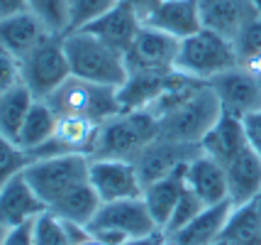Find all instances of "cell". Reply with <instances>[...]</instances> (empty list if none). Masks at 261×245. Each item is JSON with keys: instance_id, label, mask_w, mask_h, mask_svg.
Instances as JSON below:
<instances>
[{"instance_id": "cell-1", "label": "cell", "mask_w": 261, "mask_h": 245, "mask_svg": "<svg viewBox=\"0 0 261 245\" xmlns=\"http://www.w3.org/2000/svg\"><path fill=\"white\" fill-rule=\"evenodd\" d=\"M64 47H66L68 66L73 76H81L86 81L102 83L120 88L127 79L125 54L120 49L110 47L95 37L88 30H68L64 35Z\"/></svg>"}, {"instance_id": "cell-2", "label": "cell", "mask_w": 261, "mask_h": 245, "mask_svg": "<svg viewBox=\"0 0 261 245\" xmlns=\"http://www.w3.org/2000/svg\"><path fill=\"white\" fill-rule=\"evenodd\" d=\"M159 138V120L151 110H120L100 123V132L91 160H127L135 162L149 142Z\"/></svg>"}, {"instance_id": "cell-3", "label": "cell", "mask_w": 261, "mask_h": 245, "mask_svg": "<svg viewBox=\"0 0 261 245\" xmlns=\"http://www.w3.org/2000/svg\"><path fill=\"white\" fill-rule=\"evenodd\" d=\"M239 66V57L234 52L232 39L217 35L213 30H198L195 35L178 42L176 54V71L195 79V81H210L225 71Z\"/></svg>"}, {"instance_id": "cell-4", "label": "cell", "mask_w": 261, "mask_h": 245, "mask_svg": "<svg viewBox=\"0 0 261 245\" xmlns=\"http://www.w3.org/2000/svg\"><path fill=\"white\" fill-rule=\"evenodd\" d=\"M88 169H91V157L79 154V152H64V154H49V157H37L24 167V179L30 187L37 191V196L46 204H57L68 191L88 182Z\"/></svg>"}, {"instance_id": "cell-5", "label": "cell", "mask_w": 261, "mask_h": 245, "mask_svg": "<svg viewBox=\"0 0 261 245\" xmlns=\"http://www.w3.org/2000/svg\"><path fill=\"white\" fill-rule=\"evenodd\" d=\"M44 101L51 105L57 116H83L95 123H105L122 110L117 88L86 81L73 74Z\"/></svg>"}, {"instance_id": "cell-6", "label": "cell", "mask_w": 261, "mask_h": 245, "mask_svg": "<svg viewBox=\"0 0 261 245\" xmlns=\"http://www.w3.org/2000/svg\"><path fill=\"white\" fill-rule=\"evenodd\" d=\"M20 61H22V83L34 98H49L71 76L64 35L46 37L39 47H34Z\"/></svg>"}, {"instance_id": "cell-7", "label": "cell", "mask_w": 261, "mask_h": 245, "mask_svg": "<svg viewBox=\"0 0 261 245\" xmlns=\"http://www.w3.org/2000/svg\"><path fill=\"white\" fill-rule=\"evenodd\" d=\"M88 231L115 233L120 238H142V235H151V233H164L156 226V221H154L151 211L147 209L144 196L100 204L98 213L88 223Z\"/></svg>"}, {"instance_id": "cell-8", "label": "cell", "mask_w": 261, "mask_h": 245, "mask_svg": "<svg viewBox=\"0 0 261 245\" xmlns=\"http://www.w3.org/2000/svg\"><path fill=\"white\" fill-rule=\"evenodd\" d=\"M178 42L181 39L144 23L132 39L129 49L125 52L127 74H171V71H176Z\"/></svg>"}, {"instance_id": "cell-9", "label": "cell", "mask_w": 261, "mask_h": 245, "mask_svg": "<svg viewBox=\"0 0 261 245\" xmlns=\"http://www.w3.org/2000/svg\"><path fill=\"white\" fill-rule=\"evenodd\" d=\"M198 152H200V145H188V142L156 138L154 142H149L147 147L139 152V157L135 160L137 174L142 179V184L149 187V184L159 182L164 176L173 174L176 169H181L183 164L191 162Z\"/></svg>"}, {"instance_id": "cell-10", "label": "cell", "mask_w": 261, "mask_h": 245, "mask_svg": "<svg viewBox=\"0 0 261 245\" xmlns=\"http://www.w3.org/2000/svg\"><path fill=\"white\" fill-rule=\"evenodd\" d=\"M88 182L102 204L120 201V198H137L144 194V184L137 174L135 162L127 160H91Z\"/></svg>"}, {"instance_id": "cell-11", "label": "cell", "mask_w": 261, "mask_h": 245, "mask_svg": "<svg viewBox=\"0 0 261 245\" xmlns=\"http://www.w3.org/2000/svg\"><path fill=\"white\" fill-rule=\"evenodd\" d=\"M207 83L213 86V91L220 98L222 113H229V116H237L244 120L247 116L256 113L261 108V83L242 66L225 71L215 79H210Z\"/></svg>"}, {"instance_id": "cell-12", "label": "cell", "mask_w": 261, "mask_h": 245, "mask_svg": "<svg viewBox=\"0 0 261 245\" xmlns=\"http://www.w3.org/2000/svg\"><path fill=\"white\" fill-rule=\"evenodd\" d=\"M100 132V123L83 116H59L54 138L42 145L39 150L30 152V157H49V154H64V152H79V154H93L95 140Z\"/></svg>"}, {"instance_id": "cell-13", "label": "cell", "mask_w": 261, "mask_h": 245, "mask_svg": "<svg viewBox=\"0 0 261 245\" xmlns=\"http://www.w3.org/2000/svg\"><path fill=\"white\" fill-rule=\"evenodd\" d=\"M46 37H51V32L30 8L0 15V47L12 52L17 59L27 57Z\"/></svg>"}, {"instance_id": "cell-14", "label": "cell", "mask_w": 261, "mask_h": 245, "mask_svg": "<svg viewBox=\"0 0 261 245\" xmlns=\"http://www.w3.org/2000/svg\"><path fill=\"white\" fill-rule=\"evenodd\" d=\"M44 211L46 204L37 196V191L30 187L24 174L12 176L10 182L0 189V226L8 228V231L34 221Z\"/></svg>"}, {"instance_id": "cell-15", "label": "cell", "mask_w": 261, "mask_h": 245, "mask_svg": "<svg viewBox=\"0 0 261 245\" xmlns=\"http://www.w3.org/2000/svg\"><path fill=\"white\" fill-rule=\"evenodd\" d=\"M198 3L205 30H213L232 42L254 17H259L251 0H198Z\"/></svg>"}, {"instance_id": "cell-16", "label": "cell", "mask_w": 261, "mask_h": 245, "mask_svg": "<svg viewBox=\"0 0 261 245\" xmlns=\"http://www.w3.org/2000/svg\"><path fill=\"white\" fill-rule=\"evenodd\" d=\"M186 184H188V189H193L195 194L200 196V201H203L205 206H215V204L229 201L225 164L213 160L203 150L186 164Z\"/></svg>"}, {"instance_id": "cell-17", "label": "cell", "mask_w": 261, "mask_h": 245, "mask_svg": "<svg viewBox=\"0 0 261 245\" xmlns=\"http://www.w3.org/2000/svg\"><path fill=\"white\" fill-rule=\"evenodd\" d=\"M225 174H227L232 206L249 204L261 191V154L251 145H247L239 154H234L225 164Z\"/></svg>"}, {"instance_id": "cell-18", "label": "cell", "mask_w": 261, "mask_h": 245, "mask_svg": "<svg viewBox=\"0 0 261 245\" xmlns=\"http://www.w3.org/2000/svg\"><path fill=\"white\" fill-rule=\"evenodd\" d=\"M142 25H144V20L127 3L120 0L110 12L100 15L98 20H93L91 25H86L81 30H88L95 37H100L102 42H108L110 47L120 49L125 54L129 49V44H132V39L137 37V32L142 30Z\"/></svg>"}, {"instance_id": "cell-19", "label": "cell", "mask_w": 261, "mask_h": 245, "mask_svg": "<svg viewBox=\"0 0 261 245\" xmlns=\"http://www.w3.org/2000/svg\"><path fill=\"white\" fill-rule=\"evenodd\" d=\"M147 25L176 39H186L195 35L198 30H203L200 3L198 0H161L156 10L147 17Z\"/></svg>"}, {"instance_id": "cell-20", "label": "cell", "mask_w": 261, "mask_h": 245, "mask_svg": "<svg viewBox=\"0 0 261 245\" xmlns=\"http://www.w3.org/2000/svg\"><path fill=\"white\" fill-rule=\"evenodd\" d=\"M247 145H249V138L244 130V120L237 116H229V113H222L220 120L210 128V132L200 140V150L205 154H210L213 160H217L220 164H227Z\"/></svg>"}, {"instance_id": "cell-21", "label": "cell", "mask_w": 261, "mask_h": 245, "mask_svg": "<svg viewBox=\"0 0 261 245\" xmlns=\"http://www.w3.org/2000/svg\"><path fill=\"white\" fill-rule=\"evenodd\" d=\"M232 201H222L215 206H205L191 223H186L181 231L171 233L169 238L176 245H210L220 240L222 228L227 223L229 213H232Z\"/></svg>"}, {"instance_id": "cell-22", "label": "cell", "mask_w": 261, "mask_h": 245, "mask_svg": "<svg viewBox=\"0 0 261 245\" xmlns=\"http://www.w3.org/2000/svg\"><path fill=\"white\" fill-rule=\"evenodd\" d=\"M176 76V71L171 74H127L125 83L117 88V98L122 110H142L149 108L159 98L171 79Z\"/></svg>"}, {"instance_id": "cell-23", "label": "cell", "mask_w": 261, "mask_h": 245, "mask_svg": "<svg viewBox=\"0 0 261 245\" xmlns=\"http://www.w3.org/2000/svg\"><path fill=\"white\" fill-rule=\"evenodd\" d=\"M183 189H186V164H183L181 169H176L173 174L164 176L159 182L144 187L142 196H144L147 209L151 211V216H154V221H156V226H159L161 231L166 228V223H169L171 213H173L178 198H181Z\"/></svg>"}, {"instance_id": "cell-24", "label": "cell", "mask_w": 261, "mask_h": 245, "mask_svg": "<svg viewBox=\"0 0 261 245\" xmlns=\"http://www.w3.org/2000/svg\"><path fill=\"white\" fill-rule=\"evenodd\" d=\"M100 196L95 194V189L91 187V182L76 187L73 191H68L66 196H61L57 204H51L49 211L59 216L61 221L79 223V226H88L93 221V216L100 209Z\"/></svg>"}, {"instance_id": "cell-25", "label": "cell", "mask_w": 261, "mask_h": 245, "mask_svg": "<svg viewBox=\"0 0 261 245\" xmlns=\"http://www.w3.org/2000/svg\"><path fill=\"white\" fill-rule=\"evenodd\" d=\"M57 123H59V116L51 110V105L46 103L44 98H37L32 103V108H30L27 118H24V125H22V130H20L17 142H20L27 152L39 150L42 145H46V142L54 138Z\"/></svg>"}, {"instance_id": "cell-26", "label": "cell", "mask_w": 261, "mask_h": 245, "mask_svg": "<svg viewBox=\"0 0 261 245\" xmlns=\"http://www.w3.org/2000/svg\"><path fill=\"white\" fill-rule=\"evenodd\" d=\"M37 101L30 88L20 83L10 91L0 94V132L10 140H17L20 138V130L24 125V118L30 113L32 103Z\"/></svg>"}, {"instance_id": "cell-27", "label": "cell", "mask_w": 261, "mask_h": 245, "mask_svg": "<svg viewBox=\"0 0 261 245\" xmlns=\"http://www.w3.org/2000/svg\"><path fill=\"white\" fill-rule=\"evenodd\" d=\"M220 240L229 245H261V221L251 201L232 209Z\"/></svg>"}, {"instance_id": "cell-28", "label": "cell", "mask_w": 261, "mask_h": 245, "mask_svg": "<svg viewBox=\"0 0 261 245\" xmlns=\"http://www.w3.org/2000/svg\"><path fill=\"white\" fill-rule=\"evenodd\" d=\"M27 8L46 25L51 35H66L71 30V0H30Z\"/></svg>"}, {"instance_id": "cell-29", "label": "cell", "mask_w": 261, "mask_h": 245, "mask_svg": "<svg viewBox=\"0 0 261 245\" xmlns=\"http://www.w3.org/2000/svg\"><path fill=\"white\" fill-rule=\"evenodd\" d=\"M30 162H32L30 152L17 140H10L0 132V189L5 187L12 176L22 174Z\"/></svg>"}, {"instance_id": "cell-30", "label": "cell", "mask_w": 261, "mask_h": 245, "mask_svg": "<svg viewBox=\"0 0 261 245\" xmlns=\"http://www.w3.org/2000/svg\"><path fill=\"white\" fill-rule=\"evenodd\" d=\"M32 238L34 245H71L66 223L59 216H54L49 209L32 221Z\"/></svg>"}, {"instance_id": "cell-31", "label": "cell", "mask_w": 261, "mask_h": 245, "mask_svg": "<svg viewBox=\"0 0 261 245\" xmlns=\"http://www.w3.org/2000/svg\"><path fill=\"white\" fill-rule=\"evenodd\" d=\"M203 209H205V204L200 201V196L195 194L193 189H188V184H186L181 198H178V204H176V209H173L169 223H166V228H164V235H171V233H176V231H181L183 226L193 221Z\"/></svg>"}, {"instance_id": "cell-32", "label": "cell", "mask_w": 261, "mask_h": 245, "mask_svg": "<svg viewBox=\"0 0 261 245\" xmlns=\"http://www.w3.org/2000/svg\"><path fill=\"white\" fill-rule=\"evenodd\" d=\"M120 0H71V30H81L110 12Z\"/></svg>"}, {"instance_id": "cell-33", "label": "cell", "mask_w": 261, "mask_h": 245, "mask_svg": "<svg viewBox=\"0 0 261 245\" xmlns=\"http://www.w3.org/2000/svg\"><path fill=\"white\" fill-rule=\"evenodd\" d=\"M234 52H237L239 61H244V59L254 57V54H259L261 52V15L259 17H254L237 37H234Z\"/></svg>"}, {"instance_id": "cell-34", "label": "cell", "mask_w": 261, "mask_h": 245, "mask_svg": "<svg viewBox=\"0 0 261 245\" xmlns=\"http://www.w3.org/2000/svg\"><path fill=\"white\" fill-rule=\"evenodd\" d=\"M22 83V61L12 52L0 47V94Z\"/></svg>"}, {"instance_id": "cell-35", "label": "cell", "mask_w": 261, "mask_h": 245, "mask_svg": "<svg viewBox=\"0 0 261 245\" xmlns=\"http://www.w3.org/2000/svg\"><path fill=\"white\" fill-rule=\"evenodd\" d=\"M64 223H66L71 245H110L108 240H102L100 235L88 231V226H79V223H68V221H64Z\"/></svg>"}, {"instance_id": "cell-36", "label": "cell", "mask_w": 261, "mask_h": 245, "mask_svg": "<svg viewBox=\"0 0 261 245\" xmlns=\"http://www.w3.org/2000/svg\"><path fill=\"white\" fill-rule=\"evenodd\" d=\"M3 245H34L32 238V221L24 223V226H17V228H10Z\"/></svg>"}, {"instance_id": "cell-37", "label": "cell", "mask_w": 261, "mask_h": 245, "mask_svg": "<svg viewBox=\"0 0 261 245\" xmlns=\"http://www.w3.org/2000/svg\"><path fill=\"white\" fill-rule=\"evenodd\" d=\"M122 3H127V5H129V8H132V10H135L144 23H147V17L156 10V5H159L161 0H122Z\"/></svg>"}, {"instance_id": "cell-38", "label": "cell", "mask_w": 261, "mask_h": 245, "mask_svg": "<svg viewBox=\"0 0 261 245\" xmlns=\"http://www.w3.org/2000/svg\"><path fill=\"white\" fill-rule=\"evenodd\" d=\"M239 66L247 71V74H251V76L261 83V52L254 54V57H249V59H244V61H239Z\"/></svg>"}, {"instance_id": "cell-39", "label": "cell", "mask_w": 261, "mask_h": 245, "mask_svg": "<svg viewBox=\"0 0 261 245\" xmlns=\"http://www.w3.org/2000/svg\"><path fill=\"white\" fill-rule=\"evenodd\" d=\"M30 0H0V15H10V12L24 10Z\"/></svg>"}, {"instance_id": "cell-40", "label": "cell", "mask_w": 261, "mask_h": 245, "mask_svg": "<svg viewBox=\"0 0 261 245\" xmlns=\"http://www.w3.org/2000/svg\"><path fill=\"white\" fill-rule=\"evenodd\" d=\"M164 233H151V235H142V238H127L122 245H159Z\"/></svg>"}, {"instance_id": "cell-41", "label": "cell", "mask_w": 261, "mask_h": 245, "mask_svg": "<svg viewBox=\"0 0 261 245\" xmlns=\"http://www.w3.org/2000/svg\"><path fill=\"white\" fill-rule=\"evenodd\" d=\"M251 204H254V209H256V213H259V221H261V191H259V196L254 198Z\"/></svg>"}, {"instance_id": "cell-42", "label": "cell", "mask_w": 261, "mask_h": 245, "mask_svg": "<svg viewBox=\"0 0 261 245\" xmlns=\"http://www.w3.org/2000/svg\"><path fill=\"white\" fill-rule=\"evenodd\" d=\"M159 245H176V243H173V240H171L169 235H164V238H161V243H159Z\"/></svg>"}, {"instance_id": "cell-43", "label": "cell", "mask_w": 261, "mask_h": 245, "mask_svg": "<svg viewBox=\"0 0 261 245\" xmlns=\"http://www.w3.org/2000/svg\"><path fill=\"white\" fill-rule=\"evenodd\" d=\"M5 235H8V228H3V226H0V245H3V240H5Z\"/></svg>"}, {"instance_id": "cell-44", "label": "cell", "mask_w": 261, "mask_h": 245, "mask_svg": "<svg viewBox=\"0 0 261 245\" xmlns=\"http://www.w3.org/2000/svg\"><path fill=\"white\" fill-rule=\"evenodd\" d=\"M251 3H254V8H256V12L261 15V0H251Z\"/></svg>"}, {"instance_id": "cell-45", "label": "cell", "mask_w": 261, "mask_h": 245, "mask_svg": "<svg viewBox=\"0 0 261 245\" xmlns=\"http://www.w3.org/2000/svg\"><path fill=\"white\" fill-rule=\"evenodd\" d=\"M210 245H229V243H225V240H215V243H210Z\"/></svg>"}]
</instances>
